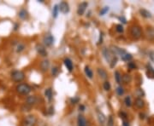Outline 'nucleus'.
<instances>
[{
    "mask_svg": "<svg viewBox=\"0 0 154 126\" xmlns=\"http://www.w3.org/2000/svg\"><path fill=\"white\" fill-rule=\"evenodd\" d=\"M16 91L21 94H28L32 91L31 86L28 84H19L16 86Z\"/></svg>",
    "mask_w": 154,
    "mask_h": 126,
    "instance_id": "f257e3e1",
    "label": "nucleus"
},
{
    "mask_svg": "<svg viewBox=\"0 0 154 126\" xmlns=\"http://www.w3.org/2000/svg\"><path fill=\"white\" fill-rule=\"evenodd\" d=\"M11 78L12 80L16 82V83H19V82H21L24 80L25 78V73L21 71H19V70H15L11 72Z\"/></svg>",
    "mask_w": 154,
    "mask_h": 126,
    "instance_id": "f03ea898",
    "label": "nucleus"
},
{
    "mask_svg": "<svg viewBox=\"0 0 154 126\" xmlns=\"http://www.w3.org/2000/svg\"><path fill=\"white\" fill-rule=\"evenodd\" d=\"M37 123V118L34 115H28L24 118L22 126H35Z\"/></svg>",
    "mask_w": 154,
    "mask_h": 126,
    "instance_id": "7ed1b4c3",
    "label": "nucleus"
},
{
    "mask_svg": "<svg viewBox=\"0 0 154 126\" xmlns=\"http://www.w3.org/2000/svg\"><path fill=\"white\" fill-rule=\"evenodd\" d=\"M130 34L132 38L134 39H139L141 35H142V32H141V28L138 26H133L130 28Z\"/></svg>",
    "mask_w": 154,
    "mask_h": 126,
    "instance_id": "20e7f679",
    "label": "nucleus"
},
{
    "mask_svg": "<svg viewBox=\"0 0 154 126\" xmlns=\"http://www.w3.org/2000/svg\"><path fill=\"white\" fill-rule=\"evenodd\" d=\"M102 53H103V55H104V59H105L109 63H111L112 59L114 58V55H113V53L111 52V50L110 49H107V48H104L102 50Z\"/></svg>",
    "mask_w": 154,
    "mask_h": 126,
    "instance_id": "39448f33",
    "label": "nucleus"
},
{
    "mask_svg": "<svg viewBox=\"0 0 154 126\" xmlns=\"http://www.w3.org/2000/svg\"><path fill=\"white\" fill-rule=\"evenodd\" d=\"M43 43L45 47H50L54 43V38L51 34H46L43 38Z\"/></svg>",
    "mask_w": 154,
    "mask_h": 126,
    "instance_id": "423d86ee",
    "label": "nucleus"
},
{
    "mask_svg": "<svg viewBox=\"0 0 154 126\" xmlns=\"http://www.w3.org/2000/svg\"><path fill=\"white\" fill-rule=\"evenodd\" d=\"M58 9L62 12L63 14H67L69 12V6H68V4L67 2H61L58 5Z\"/></svg>",
    "mask_w": 154,
    "mask_h": 126,
    "instance_id": "0eeeda50",
    "label": "nucleus"
},
{
    "mask_svg": "<svg viewBox=\"0 0 154 126\" xmlns=\"http://www.w3.org/2000/svg\"><path fill=\"white\" fill-rule=\"evenodd\" d=\"M37 102H38V98L36 96H29L26 99V104H28V105L31 106L37 104Z\"/></svg>",
    "mask_w": 154,
    "mask_h": 126,
    "instance_id": "6e6552de",
    "label": "nucleus"
},
{
    "mask_svg": "<svg viewBox=\"0 0 154 126\" xmlns=\"http://www.w3.org/2000/svg\"><path fill=\"white\" fill-rule=\"evenodd\" d=\"M87 2H83V3H80L79 4V6H78V9H77V14H79V15H82L83 14L85 13L86 9L87 8Z\"/></svg>",
    "mask_w": 154,
    "mask_h": 126,
    "instance_id": "1a4fd4ad",
    "label": "nucleus"
},
{
    "mask_svg": "<svg viewBox=\"0 0 154 126\" xmlns=\"http://www.w3.org/2000/svg\"><path fill=\"white\" fill-rule=\"evenodd\" d=\"M36 50H37L38 54H40L41 56H46L47 55V51H46V49L45 46H43L42 44H37L36 45Z\"/></svg>",
    "mask_w": 154,
    "mask_h": 126,
    "instance_id": "9d476101",
    "label": "nucleus"
},
{
    "mask_svg": "<svg viewBox=\"0 0 154 126\" xmlns=\"http://www.w3.org/2000/svg\"><path fill=\"white\" fill-rule=\"evenodd\" d=\"M112 49L111 50V52L113 53V55H121V56H123V55L125 54L126 51L123 49H120V48L116 47V46H112Z\"/></svg>",
    "mask_w": 154,
    "mask_h": 126,
    "instance_id": "9b49d317",
    "label": "nucleus"
},
{
    "mask_svg": "<svg viewBox=\"0 0 154 126\" xmlns=\"http://www.w3.org/2000/svg\"><path fill=\"white\" fill-rule=\"evenodd\" d=\"M97 116H98V120H99V124L101 126H104V123H105V117H104V113L100 112L99 110H97Z\"/></svg>",
    "mask_w": 154,
    "mask_h": 126,
    "instance_id": "f8f14e48",
    "label": "nucleus"
},
{
    "mask_svg": "<svg viewBox=\"0 0 154 126\" xmlns=\"http://www.w3.org/2000/svg\"><path fill=\"white\" fill-rule=\"evenodd\" d=\"M63 62H64V65L65 67H67V69L71 72L73 71V69H74V65H73V62L72 60L69 59V58H66L63 60Z\"/></svg>",
    "mask_w": 154,
    "mask_h": 126,
    "instance_id": "ddd939ff",
    "label": "nucleus"
},
{
    "mask_svg": "<svg viewBox=\"0 0 154 126\" xmlns=\"http://www.w3.org/2000/svg\"><path fill=\"white\" fill-rule=\"evenodd\" d=\"M50 67V61L48 60H44L40 63V69L42 72H46Z\"/></svg>",
    "mask_w": 154,
    "mask_h": 126,
    "instance_id": "4468645a",
    "label": "nucleus"
},
{
    "mask_svg": "<svg viewBox=\"0 0 154 126\" xmlns=\"http://www.w3.org/2000/svg\"><path fill=\"white\" fill-rule=\"evenodd\" d=\"M146 36L148 39L152 40L154 39V28L152 27H147L146 30Z\"/></svg>",
    "mask_w": 154,
    "mask_h": 126,
    "instance_id": "2eb2a0df",
    "label": "nucleus"
},
{
    "mask_svg": "<svg viewBox=\"0 0 154 126\" xmlns=\"http://www.w3.org/2000/svg\"><path fill=\"white\" fill-rule=\"evenodd\" d=\"M77 125L78 126H87V119L85 118L84 116L79 115L77 118Z\"/></svg>",
    "mask_w": 154,
    "mask_h": 126,
    "instance_id": "dca6fc26",
    "label": "nucleus"
},
{
    "mask_svg": "<svg viewBox=\"0 0 154 126\" xmlns=\"http://www.w3.org/2000/svg\"><path fill=\"white\" fill-rule=\"evenodd\" d=\"M97 72H98V74H99L100 78L106 79L107 77H108V74H107L106 71H105V70H104L103 68H98Z\"/></svg>",
    "mask_w": 154,
    "mask_h": 126,
    "instance_id": "f3484780",
    "label": "nucleus"
},
{
    "mask_svg": "<svg viewBox=\"0 0 154 126\" xmlns=\"http://www.w3.org/2000/svg\"><path fill=\"white\" fill-rule=\"evenodd\" d=\"M45 97L48 99V101H51V100H52V97H53L52 89H51V88L46 89L45 91Z\"/></svg>",
    "mask_w": 154,
    "mask_h": 126,
    "instance_id": "a211bd4d",
    "label": "nucleus"
},
{
    "mask_svg": "<svg viewBox=\"0 0 154 126\" xmlns=\"http://www.w3.org/2000/svg\"><path fill=\"white\" fill-rule=\"evenodd\" d=\"M19 17H20L21 19H22V20H25V19H27L28 17V11L26 10V9H21L20 12H19L18 14Z\"/></svg>",
    "mask_w": 154,
    "mask_h": 126,
    "instance_id": "6ab92c4d",
    "label": "nucleus"
},
{
    "mask_svg": "<svg viewBox=\"0 0 154 126\" xmlns=\"http://www.w3.org/2000/svg\"><path fill=\"white\" fill-rule=\"evenodd\" d=\"M134 104H135V106L138 108H143L144 106H145V102H144V101L141 98H137Z\"/></svg>",
    "mask_w": 154,
    "mask_h": 126,
    "instance_id": "aec40b11",
    "label": "nucleus"
},
{
    "mask_svg": "<svg viewBox=\"0 0 154 126\" xmlns=\"http://www.w3.org/2000/svg\"><path fill=\"white\" fill-rule=\"evenodd\" d=\"M140 13L141 15H142L143 17H145V18H151V12H149L148 10H146V9H140Z\"/></svg>",
    "mask_w": 154,
    "mask_h": 126,
    "instance_id": "412c9836",
    "label": "nucleus"
},
{
    "mask_svg": "<svg viewBox=\"0 0 154 126\" xmlns=\"http://www.w3.org/2000/svg\"><path fill=\"white\" fill-rule=\"evenodd\" d=\"M25 50V44L22 43H18L16 46V51L17 53H21Z\"/></svg>",
    "mask_w": 154,
    "mask_h": 126,
    "instance_id": "4be33fe9",
    "label": "nucleus"
},
{
    "mask_svg": "<svg viewBox=\"0 0 154 126\" xmlns=\"http://www.w3.org/2000/svg\"><path fill=\"white\" fill-rule=\"evenodd\" d=\"M147 77L150 78H154V69L151 66H147V72H146Z\"/></svg>",
    "mask_w": 154,
    "mask_h": 126,
    "instance_id": "5701e85b",
    "label": "nucleus"
},
{
    "mask_svg": "<svg viewBox=\"0 0 154 126\" xmlns=\"http://www.w3.org/2000/svg\"><path fill=\"white\" fill-rule=\"evenodd\" d=\"M85 73L87 76V77H89V78H92V77H93V73H92V71L91 69H90V67H87V66L85 67Z\"/></svg>",
    "mask_w": 154,
    "mask_h": 126,
    "instance_id": "b1692460",
    "label": "nucleus"
},
{
    "mask_svg": "<svg viewBox=\"0 0 154 126\" xmlns=\"http://www.w3.org/2000/svg\"><path fill=\"white\" fill-rule=\"evenodd\" d=\"M122 80H123V83L125 84H128L130 83L132 80V77L129 74H124L123 77H122Z\"/></svg>",
    "mask_w": 154,
    "mask_h": 126,
    "instance_id": "393cba45",
    "label": "nucleus"
},
{
    "mask_svg": "<svg viewBox=\"0 0 154 126\" xmlns=\"http://www.w3.org/2000/svg\"><path fill=\"white\" fill-rule=\"evenodd\" d=\"M115 79H116V83L121 84V81H122V75L120 74V72H119L118 71H116V72H115Z\"/></svg>",
    "mask_w": 154,
    "mask_h": 126,
    "instance_id": "a878e982",
    "label": "nucleus"
},
{
    "mask_svg": "<svg viewBox=\"0 0 154 126\" xmlns=\"http://www.w3.org/2000/svg\"><path fill=\"white\" fill-rule=\"evenodd\" d=\"M58 11H59V9H58V5H55L54 8H53V9H52V16L54 18L57 17Z\"/></svg>",
    "mask_w": 154,
    "mask_h": 126,
    "instance_id": "bb28decb",
    "label": "nucleus"
},
{
    "mask_svg": "<svg viewBox=\"0 0 154 126\" xmlns=\"http://www.w3.org/2000/svg\"><path fill=\"white\" fill-rule=\"evenodd\" d=\"M135 94H136V96H138L139 98L143 97V96H145V93H144V91L142 90V89H138L136 90Z\"/></svg>",
    "mask_w": 154,
    "mask_h": 126,
    "instance_id": "cd10ccee",
    "label": "nucleus"
},
{
    "mask_svg": "<svg viewBox=\"0 0 154 126\" xmlns=\"http://www.w3.org/2000/svg\"><path fill=\"white\" fill-rule=\"evenodd\" d=\"M32 106L28 105V104H24V105L21 106V110H22V112H29V111L31 110Z\"/></svg>",
    "mask_w": 154,
    "mask_h": 126,
    "instance_id": "c85d7f7f",
    "label": "nucleus"
},
{
    "mask_svg": "<svg viewBox=\"0 0 154 126\" xmlns=\"http://www.w3.org/2000/svg\"><path fill=\"white\" fill-rule=\"evenodd\" d=\"M122 59L123 60H126V61H128L132 59V55L130 54H128V53H125L123 56H122Z\"/></svg>",
    "mask_w": 154,
    "mask_h": 126,
    "instance_id": "c756f323",
    "label": "nucleus"
},
{
    "mask_svg": "<svg viewBox=\"0 0 154 126\" xmlns=\"http://www.w3.org/2000/svg\"><path fill=\"white\" fill-rule=\"evenodd\" d=\"M103 87H104V90H106V91H108V90H110L111 89V84H110V82H108V81H105L104 83V84H103Z\"/></svg>",
    "mask_w": 154,
    "mask_h": 126,
    "instance_id": "7c9ffc66",
    "label": "nucleus"
},
{
    "mask_svg": "<svg viewBox=\"0 0 154 126\" xmlns=\"http://www.w3.org/2000/svg\"><path fill=\"white\" fill-rule=\"evenodd\" d=\"M124 102H125V105L127 106H132V101H131V98L130 96H127V97L125 98V100H124Z\"/></svg>",
    "mask_w": 154,
    "mask_h": 126,
    "instance_id": "2f4dec72",
    "label": "nucleus"
},
{
    "mask_svg": "<svg viewBox=\"0 0 154 126\" xmlns=\"http://www.w3.org/2000/svg\"><path fill=\"white\" fill-rule=\"evenodd\" d=\"M116 93L118 96H123L124 94V89L122 86H119L116 88Z\"/></svg>",
    "mask_w": 154,
    "mask_h": 126,
    "instance_id": "473e14b6",
    "label": "nucleus"
},
{
    "mask_svg": "<svg viewBox=\"0 0 154 126\" xmlns=\"http://www.w3.org/2000/svg\"><path fill=\"white\" fill-rule=\"evenodd\" d=\"M107 126H114V119L112 116H109L107 121Z\"/></svg>",
    "mask_w": 154,
    "mask_h": 126,
    "instance_id": "72a5a7b5",
    "label": "nucleus"
},
{
    "mask_svg": "<svg viewBox=\"0 0 154 126\" xmlns=\"http://www.w3.org/2000/svg\"><path fill=\"white\" fill-rule=\"evenodd\" d=\"M116 32L117 33H123V25H121V24H119V25H116Z\"/></svg>",
    "mask_w": 154,
    "mask_h": 126,
    "instance_id": "f704fd0d",
    "label": "nucleus"
},
{
    "mask_svg": "<svg viewBox=\"0 0 154 126\" xmlns=\"http://www.w3.org/2000/svg\"><path fill=\"white\" fill-rule=\"evenodd\" d=\"M116 62H117V57H116V56H114V58L112 59V60L111 61V63H110V66H111V68H113V67L116 66Z\"/></svg>",
    "mask_w": 154,
    "mask_h": 126,
    "instance_id": "c9c22d12",
    "label": "nucleus"
},
{
    "mask_svg": "<svg viewBox=\"0 0 154 126\" xmlns=\"http://www.w3.org/2000/svg\"><path fill=\"white\" fill-rule=\"evenodd\" d=\"M109 9H110L109 7H104V8H103L101 10H100V13H99L100 15H104V14L109 11Z\"/></svg>",
    "mask_w": 154,
    "mask_h": 126,
    "instance_id": "e433bc0d",
    "label": "nucleus"
},
{
    "mask_svg": "<svg viewBox=\"0 0 154 126\" xmlns=\"http://www.w3.org/2000/svg\"><path fill=\"white\" fill-rule=\"evenodd\" d=\"M57 73H58V68H57V67H52V69H51V74H52L53 76H57Z\"/></svg>",
    "mask_w": 154,
    "mask_h": 126,
    "instance_id": "4c0bfd02",
    "label": "nucleus"
},
{
    "mask_svg": "<svg viewBox=\"0 0 154 126\" xmlns=\"http://www.w3.org/2000/svg\"><path fill=\"white\" fill-rule=\"evenodd\" d=\"M79 101H80L79 97H74V98H71V100H70L72 104H76L79 102Z\"/></svg>",
    "mask_w": 154,
    "mask_h": 126,
    "instance_id": "58836bf2",
    "label": "nucleus"
},
{
    "mask_svg": "<svg viewBox=\"0 0 154 126\" xmlns=\"http://www.w3.org/2000/svg\"><path fill=\"white\" fill-rule=\"evenodd\" d=\"M128 68H130V69H135L136 68V65L134 64V62H128Z\"/></svg>",
    "mask_w": 154,
    "mask_h": 126,
    "instance_id": "ea45409f",
    "label": "nucleus"
},
{
    "mask_svg": "<svg viewBox=\"0 0 154 126\" xmlns=\"http://www.w3.org/2000/svg\"><path fill=\"white\" fill-rule=\"evenodd\" d=\"M119 115H120V117L121 118H123V119H125V118L128 117V116H127V114L124 112H120V113H119Z\"/></svg>",
    "mask_w": 154,
    "mask_h": 126,
    "instance_id": "a19ab883",
    "label": "nucleus"
},
{
    "mask_svg": "<svg viewBox=\"0 0 154 126\" xmlns=\"http://www.w3.org/2000/svg\"><path fill=\"white\" fill-rule=\"evenodd\" d=\"M53 113H54V107H53V106H51V107L49 108V114L52 115Z\"/></svg>",
    "mask_w": 154,
    "mask_h": 126,
    "instance_id": "79ce46f5",
    "label": "nucleus"
},
{
    "mask_svg": "<svg viewBox=\"0 0 154 126\" xmlns=\"http://www.w3.org/2000/svg\"><path fill=\"white\" fill-rule=\"evenodd\" d=\"M102 42H103V33H100V36H99V43H98V44L102 43Z\"/></svg>",
    "mask_w": 154,
    "mask_h": 126,
    "instance_id": "37998d69",
    "label": "nucleus"
},
{
    "mask_svg": "<svg viewBox=\"0 0 154 126\" xmlns=\"http://www.w3.org/2000/svg\"><path fill=\"white\" fill-rule=\"evenodd\" d=\"M149 56H150L151 60L154 62V52H152V51L150 52V54H149Z\"/></svg>",
    "mask_w": 154,
    "mask_h": 126,
    "instance_id": "c03bdc74",
    "label": "nucleus"
},
{
    "mask_svg": "<svg viewBox=\"0 0 154 126\" xmlns=\"http://www.w3.org/2000/svg\"><path fill=\"white\" fill-rule=\"evenodd\" d=\"M85 106H83V105H80V106H79V109H80V111H82V112H83V111H85Z\"/></svg>",
    "mask_w": 154,
    "mask_h": 126,
    "instance_id": "a18cd8bd",
    "label": "nucleus"
},
{
    "mask_svg": "<svg viewBox=\"0 0 154 126\" xmlns=\"http://www.w3.org/2000/svg\"><path fill=\"white\" fill-rule=\"evenodd\" d=\"M123 126H129V123L126 121H123Z\"/></svg>",
    "mask_w": 154,
    "mask_h": 126,
    "instance_id": "49530a36",
    "label": "nucleus"
}]
</instances>
